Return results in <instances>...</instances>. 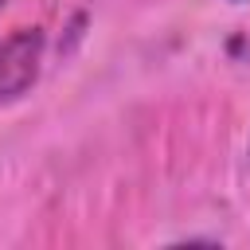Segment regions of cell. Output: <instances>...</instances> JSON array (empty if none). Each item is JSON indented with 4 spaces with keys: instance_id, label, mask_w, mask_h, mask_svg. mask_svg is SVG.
<instances>
[{
    "instance_id": "obj_1",
    "label": "cell",
    "mask_w": 250,
    "mask_h": 250,
    "mask_svg": "<svg viewBox=\"0 0 250 250\" xmlns=\"http://www.w3.org/2000/svg\"><path fill=\"white\" fill-rule=\"evenodd\" d=\"M43 62V31L39 27H16L0 43V102H16L27 94L39 78Z\"/></svg>"
},
{
    "instance_id": "obj_2",
    "label": "cell",
    "mask_w": 250,
    "mask_h": 250,
    "mask_svg": "<svg viewBox=\"0 0 250 250\" xmlns=\"http://www.w3.org/2000/svg\"><path fill=\"white\" fill-rule=\"evenodd\" d=\"M0 8H4V0H0Z\"/></svg>"
}]
</instances>
